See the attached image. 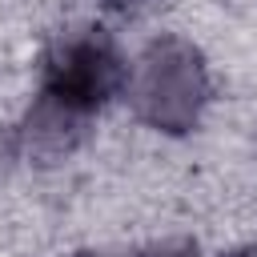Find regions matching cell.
<instances>
[{
    "label": "cell",
    "mask_w": 257,
    "mask_h": 257,
    "mask_svg": "<svg viewBox=\"0 0 257 257\" xmlns=\"http://www.w3.org/2000/svg\"><path fill=\"white\" fill-rule=\"evenodd\" d=\"M124 80H128V64L120 60L112 36L96 24H76L52 40L44 56V80L36 104L88 128L92 112L108 96L124 92Z\"/></svg>",
    "instance_id": "1"
},
{
    "label": "cell",
    "mask_w": 257,
    "mask_h": 257,
    "mask_svg": "<svg viewBox=\"0 0 257 257\" xmlns=\"http://www.w3.org/2000/svg\"><path fill=\"white\" fill-rule=\"evenodd\" d=\"M124 96L133 112L165 133H189L209 100V72L201 52L181 36L153 40L137 64H128Z\"/></svg>",
    "instance_id": "2"
},
{
    "label": "cell",
    "mask_w": 257,
    "mask_h": 257,
    "mask_svg": "<svg viewBox=\"0 0 257 257\" xmlns=\"http://www.w3.org/2000/svg\"><path fill=\"white\" fill-rule=\"evenodd\" d=\"M153 257H197V253H185V249H173V253H153Z\"/></svg>",
    "instance_id": "3"
},
{
    "label": "cell",
    "mask_w": 257,
    "mask_h": 257,
    "mask_svg": "<svg viewBox=\"0 0 257 257\" xmlns=\"http://www.w3.org/2000/svg\"><path fill=\"white\" fill-rule=\"evenodd\" d=\"M237 257H257V249H249V253H237Z\"/></svg>",
    "instance_id": "4"
}]
</instances>
